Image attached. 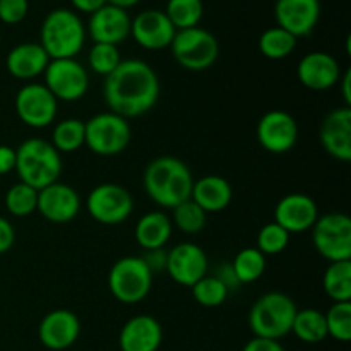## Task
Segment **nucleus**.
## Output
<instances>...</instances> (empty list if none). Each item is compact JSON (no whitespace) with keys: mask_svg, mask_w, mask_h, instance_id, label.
Masks as SVG:
<instances>
[{"mask_svg":"<svg viewBox=\"0 0 351 351\" xmlns=\"http://www.w3.org/2000/svg\"><path fill=\"white\" fill-rule=\"evenodd\" d=\"M103 98L110 112L136 119L149 112L160 98V79L147 62L139 58L122 60L119 67L106 75Z\"/></svg>","mask_w":351,"mask_h":351,"instance_id":"nucleus-1","label":"nucleus"},{"mask_svg":"<svg viewBox=\"0 0 351 351\" xmlns=\"http://www.w3.org/2000/svg\"><path fill=\"white\" fill-rule=\"evenodd\" d=\"M143 184L151 201L161 208L173 209L175 206L191 199L194 178L182 160L173 156H160L147 163Z\"/></svg>","mask_w":351,"mask_h":351,"instance_id":"nucleus-2","label":"nucleus"},{"mask_svg":"<svg viewBox=\"0 0 351 351\" xmlns=\"http://www.w3.org/2000/svg\"><path fill=\"white\" fill-rule=\"evenodd\" d=\"M64 163L62 154L50 144V141L31 137L19 144L16 149V173L19 182L29 185L34 191L48 187L60 178Z\"/></svg>","mask_w":351,"mask_h":351,"instance_id":"nucleus-3","label":"nucleus"},{"mask_svg":"<svg viewBox=\"0 0 351 351\" xmlns=\"http://www.w3.org/2000/svg\"><path fill=\"white\" fill-rule=\"evenodd\" d=\"M86 26L72 9H53L45 16L40 29V45L50 60L75 58L84 48Z\"/></svg>","mask_w":351,"mask_h":351,"instance_id":"nucleus-4","label":"nucleus"},{"mask_svg":"<svg viewBox=\"0 0 351 351\" xmlns=\"http://www.w3.org/2000/svg\"><path fill=\"white\" fill-rule=\"evenodd\" d=\"M297 311L293 298L281 291H269L257 298L250 307L249 328L257 338L280 341L291 332Z\"/></svg>","mask_w":351,"mask_h":351,"instance_id":"nucleus-5","label":"nucleus"},{"mask_svg":"<svg viewBox=\"0 0 351 351\" xmlns=\"http://www.w3.org/2000/svg\"><path fill=\"white\" fill-rule=\"evenodd\" d=\"M153 288V271L143 257L125 256L117 261L108 273V290L115 300L136 305L146 300Z\"/></svg>","mask_w":351,"mask_h":351,"instance_id":"nucleus-6","label":"nucleus"},{"mask_svg":"<svg viewBox=\"0 0 351 351\" xmlns=\"http://www.w3.org/2000/svg\"><path fill=\"white\" fill-rule=\"evenodd\" d=\"M170 50L175 62L191 72L208 71L219 57L218 40L211 31L201 26L177 31Z\"/></svg>","mask_w":351,"mask_h":351,"instance_id":"nucleus-7","label":"nucleus"},{"mask_svg":"<svg viewBox=\"0 0 351 351\" xmlns=\"http://www.w3.org/2000/svg\"><path fill=\"white\" fill-rule=\"evenodd\" d=\"M84 146L98 156H117L129 147L132 127L129 120L113 112L96 113L84 122Z\"/></svg>","mask_w":351,"mask_h":351,"instance_id":"nucleus-8","label":"nucleus"},{"mask_svg":"<svg viewBox=\"0 0 351 351\" xmlns=\"http://www.w3.org/2000/svg\"><path fill=\"white\" fill-rule=\"evenodd\" d=\"M312 242L328 263L351 261V218L345 213L319 216L312 226Z\"/></svg>","mask_w":351,"mask_h":351,"instance_id":"nucleus-9","label":"nucleus"},{"mask_svg":"<svg viewBox=\"0 0 351 351\" xmlns=\"http://www.w3.org/2000/svg\"><path fill=\"white\" fill-rule=\"evenodd\" d=\"M86 209L96 223L115 226L125 223L134 211V197L119 184H99L89 192Z\"/></svg>","mask_w":351,"mask_h":351,"instance_id":"nucleus-10","label":"nucleus"},{"mask_svg":"<svg viewBox=\"0 0 351 351\" xmlns=\"http://www.w3.org/2000/svg\"><path fill=\"white\" fill-rule=\"evenodd\" d=\"M48 91L57 101H79L89 88V75L84 65L75 58H57L48 62L43 72Z\"/></svg>","mask_w":351,"mask_h":351,"instance_id":"nucleus-11","label":"nucleus"},{"mask_svg":"<svg viewBox=\"0 0 351 351\" xmlns=\"http://www.w3.org/2000/svg\"><path fill=\"white\" fill-rule=\"evenodd\" d=\"M14 108L24 125L31 129H47L57 119L58 101L45 84L27 82L17 91Z\"/></svg>","mask_w":351,"mask_h":351,"instance_id":"nucleus-12","label":"nucleus"},{"mask_svg":"<svg viewBox=\"0 0 351 351\" xmlns=\"http://www.w3.org/2000/svg\"><path fill=\"white\" fill-rule=\"evenodd\" d=\"M256 136L264 151L271 154H285L298 143V123L288 112L271 110L257 122Z\"/></svg>","mask_w":351,"mask_h":351,"instance_id":"nucleus-13","label":"nucleus"},{"mask_svg":"<svg viewBox=\"0 0 351 351\" xmlns=\"http://www.w3.org/2000/svg\"><path fill=\"white\" fill-rule=\"evenodd\" d=\"M208 267L206 252L192 242L177 243L170 252H167L165 271L180 287L191 288L208 274Z\"/></svg>","mask_w":351,"mask_h":351,"instance_id":"nucleus-14","label":"nucleus"},{"mask_svg":"<svg viewBox=\"0 0 351 351\" xmlns=\"http://www.w3.org/2000/svg\"><path fill=\"white\" fill-rule=\"evenodd\" d=\"M81 197L74 187L62 182L48 185L38 191L36 211L47 221L55 225H65L77 218L81 211Z\"/></svg>","mask_w":351,"mask_h":351,"instance_id":"nucleus-15","label":"nucleus"},{"mask_svg":"<svg viewBox=\"0 0 351 351\" xmlns=\"http://www.w3.org/2000/svg\"><path fill=\"white\" fill-rule=\"evenodd\" d=\"M177 29L167 14L160 9H146L137 14L130 24V36L144 50H163L170 48Z\"/></svg>","mask_w":351,"mask_h":351,"instance_id":"nucleus-16","label":"nucleus"},{"mask_svg":"<svg viewBox=\"0 0 351 351\" xmlns=\"http://www.w3.org/2000/svg\"><path fill=\"white\" fill-rule=\"evenodd\" d=\"M274 19L297 40L308 36L321 19V0H276Z\"/></svg>","mask_w":351,"mask_h":351,"instance_id":"nucleus-17","label":"nucleus"},{"mask_svg":"<svg viewBox=\"0 0 351 351\" xmlns=\"http://www.w3.org/2000/svg\"><path fill=\"white\" fill-rule=\"evenodd\" d=\"M132 17L129 10L115 5H103L89 16L86 33L91 36L93 43H106L119 47L130 36Z\"/></svg>","mask_w":351,"mask_h":351,"instance_id":"nucleus-18","label":"nucleus"},{"mask_svg":"<svg viewBox=\"0 0 351 351\" xmlns=\"http://www.w3.org/2000/svg\"><path fill=\"white\" fill-rule=\"evenodd\" d=\"M81 335V321L67 308L51 311L41 319L38 338L45 348L51 351L67 350L74 345Z\"/></svg>","mask_w":351,"mask_h":351,"instance_id":"nucleus-19","label":"nucleus"},{"mask_svg":"<svg viewBox=\"0 0 351 351\" xmlns=\"http://www.w3.org/2000/svg\"><path fill=\"white\" fill-rule=\"evenodd\" d=\"M319 218V208L307 194L293 192L278 201L274 208V223L283 226L288 233H304L312 230Z\"/></svg>","mask_w":351,"mask_h":351,"instance_id":"nucleus-20","label":"nucleus"},{"mask_svg":"<svg viewBox=\"0 0 351 351\" xmlns=\"http://www.w3.org/2000/svg\"><path fill=\"white\" fill-rule=\"evenodd\" d=\"M297 77L311 91H328L339 82L341 67L328 51H311L298 62Z\"/></svg>","mask_w":351,"mask_h":351,"instance_id":"nucleus-21","label":"nucleus"},{"mask_svg":"<svg viewBox=\"0 0 351 351\" xmlns=\"http://www.w3.org/2000/svg\"><path fill=\"white\" fill-rule=\"evenodd\" d=\"M319 141L326 153L335 160H351V108L341 106L326 115L319 129Z\"/></svg>","mask_w":351,"mask_h":351,"instance_id":"nucleus-22","label":"nucleus"},{"mask_svg":"<svg viewBox=\"0 0 351 351\" xmlns=\"http://www.w3.org/2000/svg\"><path fill=\"white\" fill-rule=\"evenodd\" d=\"M163 343V328L153 315H136L122 326L119 346L122 351H158Z\"/></svg>","mask_w":351,"mask_h":351,"instance_id":"nucleus-23","label":"nucleus"},{"mask_svg":"<svg viewBox=\"0 0 351 351\" xmlns=\"http://www.w3.org/2000/svg\"><path fill=\"white\" fill-rule=\"evenodd\" d=\"M48 62H50V57L40 43L26 41V43L16 45L7 53L5 67L12 77L21 79V81H31L43 74Z\"/></svg>","mask_w":351,"mask_h":351,"instance_id":"nucleus-24","label":"nucleus"},{"mask_svg":"<svg viewBox=\"0 0 351 351\" xmlns=\"http://www.w3.org/2000/svg\"><path fill=\"white\" fill-rule=\"evenodd\" d=\"M191 199L202 211L221 213L232 204V184L219 175H206V177L194 182Z\"/></svg>","mask_w":351,"mask_h":351,"instance_id":"nucleus-25","label":"nucleus"},{"mask_svg":"<svg viewBox=\"0 0 351 351\" xmlns=\"http://www.w3.org/2000/svg\"><path fill=\"white\" fill-rule=\"evenodd\" d=\"M171 232H173L171 218L161 211H151L141 216L139 221L136 223L134 237L136 242L147 252V250L163 249L171 239Z\"/></svg>","mask_w":351,"mask_h":351,"instance_id":"nucleus-26","label":"nucleus"},{"mask_svg":"<svg viewBox=\"0 0 351 351\" xmlns=\"http://www.w3.org/2000/svg\"><path fill=\"white\" fill-rule=\"evenodd\" d=\"M291 332L302 343H307V345L322 343L326 338H329L324 312L317 311V308H302V311H297L293 326H291Z\"/></svg>","mask_w":351,"mask_h":351,"instance_id":"nucleus-27","label":"nucleus"},{"mask_svg":"<svg viewBox=\"0 0 351 351\" xmlns=\"http://www.w3.org/2000/svg\"><path fill=\"white\" fill-rule=\"evenodd\" d=\"M84 120L64 119L55 123L50 144L60 154H71L84 146Z\"/></svg>","mask_w":351,"mask_h":351,"instance_id":"nucleus-28","label":"nucleus"},{"mask_svg":"<svg viewBox=\"0 0 351 351\" xmlns=\"http://www.w3.org/2000/svg\"><path fill=\"white\" fill-rule=\"evenodd\" d=\"M230 267H232L239 285H250L261 280L263 274L266 273L267 259L256 247H245L237 254Z\"/></svg>","mask_w":351,"mask_h":351,"instance_id":"nucleus-29","label":"nucleus"},{"mask_svg":"<svg viewBox=\"0 0 351 351\" xmlns=\"http://www.w3.org/2000/svg\"><path fill=\"white\" fill-rule=\"evenodd\" d=\"M322 287L332 302L351 300V261L329 263L322 276Z\"/></svg>","mask_w":351,"mask_h":351,"instance_id":"nucleus-30","label":"nucleus"},{"mask_svg":"<svg viewBox=\"0 0 351 351\" xmlns=\"http://www.w3.org/2000/svg\"><path fill=\"white\" fill-rule=\"evenodd\" d=\"M298 40L285 31L283 27L273 26L267 27L259 38V50L269 60H283V58L290 57L297 48Z\"/></svg>","mask_w":351,"mask_h":351,"instance_id":"nucleus-31","label":"nucleus"},{"mask_svg":"<svg viewBox=\"0 0 351 351\" xmlns=\"http://www.w3.org/2000/svg\"><path fill=\"white\" fill-rule=\"evenodd\" d=\"M177 31L195 27L204 16L202 0H168L163 10Z\"/></svg>","mask_w":351,"mask_h":351,"instance_id":"nucleus-32","label":"nucleus"},{"mask_svg":"<svg viewBox=\"0 0 351 351\" xmlns=\"http://www.w3.org/2000/svg\"><path fill=\"white\" fill-rule=\"evenodd\" d=\"M171 211H173L171 225H175L182 233H187V235L201 233L204 230L206 221H208V213L202 211L192 199H187L182 204L175 206Z\"/></svg>","mask_w":351,"mask_h":351,"instance_id":"nucleus-33","label":"nucleus"},{"mask_svg":"<svg viewBox=\"0 0 351 351\" xmlns=\"http://www.w3.org/2000/svg\"><path fill=\"white\" fill-rule=\"evenodd\" d=\"M191 290L194 300L199 305L208 308L219 307V305L225 304L230 293L226 285L218 276H208V274L202 280H199L195 285H192Z\"/></svg>","mask_w":351,"mask_h":351,"instance_id":"nucleus-34","label":"nucleus"},{"mask_svg":"<svg viewBox=\"0 0 351 351\" xmlns=\"http://www.w3.org/2000/svg\"><path fill=\"white\" fill-rule=\"evenodd\" d=\"M36 202L38 191L23 182L14 184L5 194V209L9 211V215L16 216V218H26V216L33 215L36 211Z\"/></svg>","mask_w":351,"mask_h":351,"instance_id":"nucleus-35","label":"nucleus"},{"mask_svg":"<svg viewBox=\"0 0 351 351\" xmlns=\"http://www.w3.org/2000/svg\"><path fill=\"white\" fill-rule=\"evenodd\" d=\"M328 336L341 343L351 339V302H336L324 314Z\"/></svg>","mask_w":351,"mask_h":351,"instance_id":"nucleus-36","label":"nucleus"},{"mask_svg":"<svg viewBox=\"0 0 351 351\" xmlns=\"http://www.w3.org/2000/svg\"><path fill=\"white\" fill-rule=\"evenodd\" d=\"M290 233L280 226L278 223L271 221L267 225H264L263 228L257 233V247L261 254L264 256H278V254L283 252L285 249L290 243Z\"/></svg>","mask_w":351,"mask_h":351,"instance_id":"nucleus-37","label":"nucleus"},{"mask_svg":"<svg viewBox=\"0 0 351 351\" xmlns=\"http://www.w3.org/2000/svg\"><path fill=\"white\" fill-rule=\"evenodd\" d=\"M88 62L95 74L106 77L119 67L122 57H120L119 47H115V45L93 43L88 55Z\"/></svg>","mask_w":351,"mask_h":351,"instance_id":"nucleus-38","label":"nucleus"},{"mask_svg":"<svg viewBox=\"0 0 351 351\" xmlns=\"http://www.w3.org/2000/svg\"><path fill=\"white\" fill-rule=\"evenodd\" d=\"M29 12V0H0V21L3 24H19Z\"/></svg>","mask_w":351,"mask_h":351,"instance_id":"nucleus-39","label":"nucleus"},{"mask_svg":"<svg viewBox=\"0 0 351 351\" xmlns=\"http://www.w3.org/2000/svg\"><path fill=\"white\" fill-rule=\"evenodd\" d=\"M16 242V232H14L12 223L7 218L0 216V256L9 252Z\"/></svg>","mask_w":351,"mask_h":351,"instance_id":"nucleus-40","label":"nucleus"},{"mask_svg":"<svg viewBox=\"0 0 351 351\" xmlns=\"http://www.w3.org/2000/svg\"><path fill=\"white\" fill-rule=\"evenodd\" d=\"M242 351H285V348L276 339L257 338V336H254L250 341L245 343Z\"/></svg>","mask_w":351,"mask_h":351,"instance_id":"nucleus-41","label":"nucleus"},{"mask_svg":"<svg viewBox=\"0 0 351 351\" xmlns=\"http://www.w3.org/2000/svg\"><path fill=\"white\" fill-rule=\"evenodd\" d=\"M16 170V149L0 144V177Z\"/></svg>","mask_w":351,"mask_h":351,"instance_id":"nucleus-42","label":"nucleus"},{"mask_svg":"<svg viewBox=\"0 0 351 351\" xmlns=\"http://www.w3.org/2000/svg\"><path fill=\"white\" fill-rule=\"evenodd\" d=\"M143 259L144 263L147 264V267L153 271V274L156 269H165V267H167V252H165L163 249L147 250L146 256H144Z\"/></svg>","mask_w":351,"mask_h":351,"instance_id":"nucleus-43","label":"nucleus"},{"mask_svg":"<svg viewBox=\"0 0 351 351\" xmlns=\"http://www.w3.org/2000/svg\"><path fill=\"white\" fill-rule=\"evenodd\" d=\"M72 7H74L75 12L89 14L91 16L93 12H96L98 9H101L103 5H106V0H71Z\"/></svg>","mask_w":351,"mask_h":351,"instance_id":"nucleus-44","label":"nucleus"},{"mask_svg":"<svg viewBox=\"0 0 351 351\" xmlns=\"http://www.w3.org/2000/svg\"><path fill=\"white\" fill-rule=\"evenodd\" d=\"M339 82H341V93H343V99H345V106H351V89H350L351 71L350 69L345 72V74H341Z\"/></svg>","mask_w":351,"mask_h":351,"instance_id":"nucleus-45","label":"nucleus"},{"mask_svg":"<svg viewBox=\"0 0 351 351\" xmlns=\"http://www.w3.org/2000/svg\"><path fill=\"white\" fill-rule=\"evenodd\" d=\"M106 2H108L110 5H115V7H120V9L129 10L130 7L137 5V3H139L141 0H106Z\"/></svg>","mask_w":351,"mask_h":351,"instance_id":"nucleus-46","label":"nucleus"}]
</instances>
